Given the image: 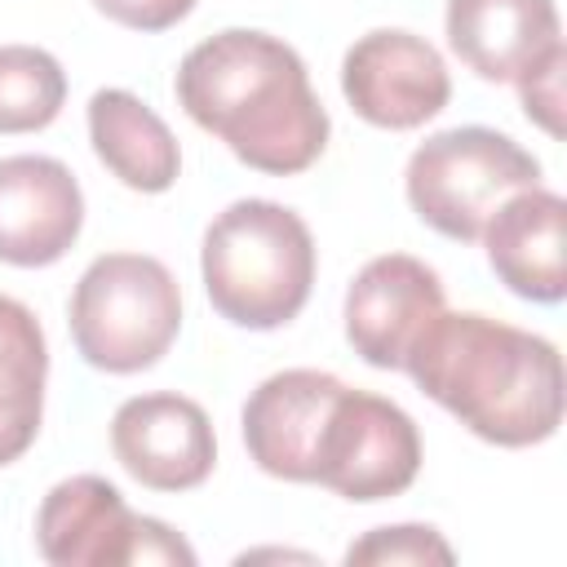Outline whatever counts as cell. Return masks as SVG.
Listing matches in <instances>:
<instances>
[{
    "mask_svg": "<svg viewBox=\"0 0 567 567\" xmlns=\"http://www.w3.org/2000/svg\"><path fill=\"white\" fill-rule=\"evenodd\" d=\"M173 89L182 111L257 173H301L328 146V111L306 62L279 35L217 31L182 58Z\"/></svg>",
    "mask_w": 567,
    "mask_h": 567,
    "instance_id": "cell-1",
    "label": "cell"
},
{
    "mask_svg": "<svg viewBox=\"0 0 567 567\" xmlns=\"http://www.w3.org/2000/svg\"><path fill=\"white\" fill-rule=\"evenodd\" d=\"M403 372L470 434L496 447H532L563 425L558 346L492 315L443 310L412 341Z\"/></svg>",
    "mask_w": 567,
    "mask_h": 567,
    "instance_id": "cell-2",
    "label": "cell"
},
{
    "mask_svg": "<svg viewBox=\"0 0 567 567\" xmlns=\"http://www.w3.org/2000/svg\"><path fill=\"white\" fill-rule=\"evenodd\" d=\"M204 292L239 328L266 332L301 315L315 284L310 226L275 199H235L204 230Z\"/></svg>",
    "mask_w": 567,
    "mask_h": 567,
    "instance_id": "cell-3",
    "label": "cell"
},
{
    "mask_svg": "<svg viewBox=\"0 0 567 567\" xmlns=\"http://www.w3.org/2000/svg\"><path fill=\"white\" fill-rule=\"evenodd\" d=\"M66 319L84 363L102 372H142L173 346L182 328V292L164 261L102 252L80 275Z\"/></svg>",
    "mask_w": 567,
    "mask_h": 567,
    "instance_id": "cell-4",
    "label": "cell"
},
{
    "mask_svg": "<svg viewBox=\"0 0 567 567\" xmlns=\"http://www.w3.org/2000/svg\"><path fill=\"white\" fill-rule=\"evenodd\" d=\"M403 182L408 204L425 226L447 239L474 244L501 199L540 182V164L514 137L483 124H465L425 137L412 151Z\"/></svg>",
    "mask_w": 567,
    "mask_h": 567,
    "instance_id": "cell-5",
    "label": "cell"
},
{
    "mask_svg": "<svg viewBox=\"0 0 567 567\" xmlns=\"http://www.w3.org/2000/svg\"><path fill=\"white\" fill-rule=\"evenodd\" d=\"M35 545L53 567H195V549L168 523L133 514L124 496L97 474L62 478L44 496L35 514Z\"/></svg>",
    "mask_w": 567,
    "mask_h": 567,
    "instance_id": "cell-6",
    "label": "cell"
},
{
    "mask_svg": "<svg viewBox=\"0 0 567 567\" xmlns=\"http://www.w3.org/2000/svg\"><path fill=\"white\" fill-rule=\"evenodd\" d=\"M421 470L416 421L368 390L341 385L315 443V483L346 501H385L412 487Z\"/></svg>",
    "mask_w": 567,
    "mask_h": 567,
    "instance_id": "cell-7",
    "label": "cell"
},
{
    "mask_svg": "<svg viewBox=\"0 0 567 567\" xmlns=\"http://www.w3.org/2000/svg\"><path fill=\"white\" fill-rule=\"evenodd\" d=\"M341 93L359 120L377 128H421L452 97V75L439 49L412 31H368L341 58Z\"/></svg>",
    "mask_w": 567,
    "mask_h": 567,
    "instance_id": "cell-8",
    "label": "cell"
},
{
    "mask_svg": "<svg viewBox=\"0 0 567 567\" xmlns=\"http://www.w3.org/2000/svg\"><path fill=\"white\" fill-rule=\"evenodd\" d=\"M115 461L151 492H186L213 474L217 439L208 412L186 394H133L111 416Z\"/></svg>",
    "mask_w": 567,
    "mask_h": 567,
    "instance_id": "cell-9",
    "label": "cell"
},
{
    "mask_svg": "<svg viewBox=\"0 0 567 567\" xmlns=\"http://www.w3.org/2000/svg\"><path fill=\"white\" fill-rule=\"evenodd\" d=\"M443 315V284L434 266L385 252L372 257L346 292V337L372 368H403L412 341Z\"/></svg>",
    "mask_w": 567,
    "mask_h": 567,
    "instance_id": "cell-10",
    "label": "cell"
},
{
    "mask_svg": "<svg viewBox=\"0 0 567 567\" xmlns=\"http://www.w3.org/2000/svg\"><path fill=\"white\" fill-rule=\"evenodd\" d=\"M84 226L80 182L62 159L9 155L0 159V261L53 266Z\"/></svg>",
    "mask_w": 567,
    "mask_h": 567,
    "instance_id": "cell-11",
    "label": "cell"
},
{
    "mask_svg": "<svg viewBox=\"0 0 567 567\" xmlns=\"http://www.w3.org/2000/svg\"><path fill=\"white\" fill-rule=\"evenodd\" d=\"M341 377L319 368H288L266 377L244 403V443L248 456L288 483H315V443L328 421L332 399L341 394Z\"/></svg>",
    "mask_w": 567,
    "mask_h": 567,
    "instance_id": "cell-12",
    "label": "cell"
},
{
    "mask_svg": "<svg viewBox=\"0 0 567 567\" xmlns=\"http://www.w3.org/2000/svg\"><path fill=\"white\" fill-rule=\"evenodd\" d=\"M487 261L501 284L527 301L554 306L567 292V204L563 195L536 186L514 190L496 204L483 235Z\"/></svg>",
    "mask_w": 567,
    "mask_h": 567,
    "instance_id": "cell-13",
    "label": "cell"
},
{
    "mask_svg": "<svg viewBox=\"0 0 567 567\" xmlns=\"http://www.w3.org/2000/svg\"><path fill=\"white\" fill-rule=\"evenodd\" d=\"M447 44L483 80H518L558 40L554 0H447Z\"/></svg>",
    "mask_w": 567,
    "mask_h": 567,
    "instance_id": "cell-14",
    "label": "cell"
},
{
    "mask_svg": "<svg viewBox=\"0 0 567 567\" xmlns=\"http://www.w3.org/2000/svg\"><path fill=\"white\" fill-rule=\"evenodd\" d=\"M89 137L97 159L133 190L159 195L177 182L182 151L168 124L128 89H97L89 97Z\"/></svg>",
    "mask_w": 567,
    "mask_h": 567,
    "instance_id": "cell-15",
    "label": "cell"
},
{
    "mask_svg": "<svg viewBox=\"0 0 567 567\" xmlns=\"http://www.w3.org/2000/svg\"><path fill=\"white\" fill-rule=\"evenodd\" d=\"M44 377H49V346L40 319L0 292V465L18 461L44 416Z\"/></svg>",
    "mask_w": 567,
    "mask_h": 567,
    "instance_id": "cell-16",
    "label": "cell"
},
{
    "mask_svg": "<svg viewBox=\"0 0 567 567\" xmlns=\"http://www.w3.org/2000/svg\"><path fill=\"white\" fill-rule=\"evenodd\" d=\"M66 75L35 44H0V133H35L58 120Z\"/></svg>",
    "mask_w": 567,
    "mask_h": 567,
    "instance_id": "cell-17",
    "label": "cell"
},
{
    "mask_svg": "<svg viewBox=\"0 0 567 567\" xmlns=\"http://www.w3.org/2000/svg\"><path fill=\"white\" fill-rule=\"evenodd\" d=\"M350 567H416V563H452V545L425 527V523H399V527H377L363 540L346 549Z\"/></svg>",
    "mask_w": 567,
    "mask_h": 567,
    "instance_id": "cell-18",
    "label": "cell"
},
{
    "mask_svg": "<svg viewBox=\"0 0 567 567\" xmlns=\"http://www.w3.org/2000/svg\"><path fill=\"white\" fill-rule=\"evenodd\" d=\"M563 66H567V49L554 44L532 71H523L514 80L527 120H536L549 137H563Z\"/></svg>",
    "mask_w": 567,
    "mask_h": 567,
    "instance_id": "cell-19",
    "label": "cell"
},
{
    "mask_svg": "<svg viewBox=\"0 0 567 567\" xmlns=\"http://www.w3.org/2000/svg\"><path fill=\"white\" fill-rule=\"evenodd\" d=\"M93 4L111 22L133 27V31H168L195 9V0H93Z\"/></svg>",
    "mask_w": 567,
    "mask_h": 567,
    "instance_id": "cell-20",
    "label": "cell"
}]
</instances>
